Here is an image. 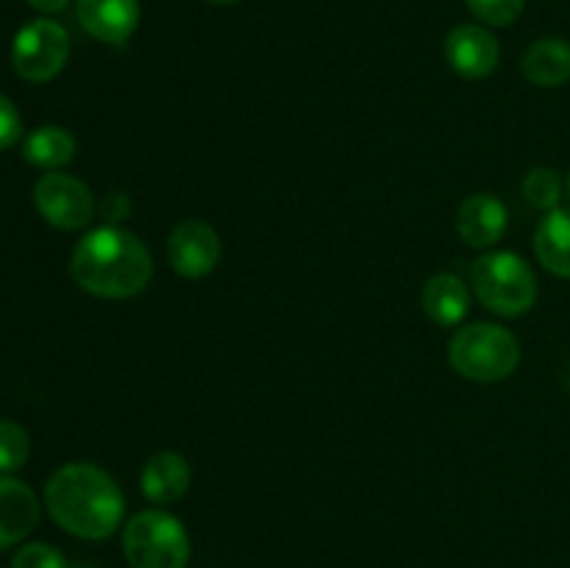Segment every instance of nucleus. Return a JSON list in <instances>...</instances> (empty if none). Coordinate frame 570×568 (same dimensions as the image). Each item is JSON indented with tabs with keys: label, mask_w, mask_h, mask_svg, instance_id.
<instances>
[{
	"label": "nucleus",
	"mask_w": 570,
	"mask_h": 568,
	"mask_svg": "<svg viewBox=\"0 0 570 568\" xmlns=\"http://www.w3.org/2000/svg\"><path fill=\"white\" fill-rule=\"evenodd\" d=\"M126 212H128V200L122 193H111L109 198L104 200V215L109 217V221H122Z\"/></svg>",
	"instance_id": "obj_23"
},
{
	"label": "nucleus",
	"mask_w": 570,
	"mask_h": 568,
	"mask_svg": "<svg viewBox=\"0 0 570 568\" xmlns=\"http://www.w3.org/2000/svg\"><path fill=\"white\" fill-rule=\"evenodd\" d=\"M83 31L106 45H122L139 22V0H76Z\"/></svg>",
	"instance_id": "obj_10"
},
{
	"label": "nucleus",
	"mask_w": 570,
	"mask_h": 568,
	"mask_svg": "<svg viewBox=\"0 0 570 568\" xmlns=\"http://www.w3.org/2000/svg\"><path fill=\"white\" fill-rule=\"evenodd\" d=\"M521 70L534 87H562L570 81V42L560 37H546L529 45Z\"/></svg>",
	"instance_id": "obj_15"
},
{
	"label": "nucleus",
	"mask_w": 570,
	"mask_h": 568,
	"mask_svg": "<svg viewBox=\"0 0 570 568\" xmlns=\"http://www.w3.org/2000/svg\"><path fill=\"white\" fill-rule=\"evenodd\" d=\"M562 178L560 173L551 170V167H534V170L527 173L523 178V198L527 204H532L534 209L551 212L557 209L562 198Z\"/></svg>",
	"instance_id": "obj_18"
},
{
	"label": "nucleus",
	"mask_w": 570,
	"mask_h": 568,
	"mask_svg": "<svg viewBox=\"0 0 570 568\" xmlns=\"http://www.w3.org/2000/svg\"><path fill=\"white\" fill-rule=\"evenodd\" d=\"M28 3H31L37 11H42V14H59V11L67 9L70 0H28Z\"/></svg>",
	"instance_id": "obj_24"
},
{
	"label": "nucleus",
	"mask_w": 570,
	"mask_h": 568,
	"mask_svg": "<svg viewBox=\"0 0 570 568\" xmlns=\"http://www.w3.org/2000/svg\"><path fill=\"white\" fill-rule=\"evenodd\" d=\"M193 482V468L187 457L176 451H159L142 468V493L154 505H173L181 499Z\"/></svg>",
	"instance_id": "obj_13"
},
{
	"label": "nucleus",
	"mask_w": 570,
	"mask_h": 568,
	"mask_svg": "<svg viewBox=\"0 0 570 568\" xmlns=\"http://www.w3.org/2000/svg\"><path fill=\"white\" fill-rule=\"evenodd\" d=\"M540 265L560 278H570V209H551L534 232Z\"/></svg>",
	"instance_id": "obj_16"
},
{
	"label": "nucleus",
	"mask_w": 570,
	"mask_h": 568,
	"mask_svg": "<svg viewBox=\"0 0 570 568\" xmlns=\"http://www.w3.org/2000/svg\"><path fill=\"white\" fill-rule=\"evenodd\" d=\"M22 156L39 170H59L76 156V137L61 126H39L22 143Z\"/></svg>",
	"instance_id": "obj_17"
},
{
	"label": "nucleus",
	"mask_w": 570,
	"mask_h": 568,
	"mask_svg": "<svg viewBox=\"0 0 570 568\" xmlns=\"http://www.w3.org/2000/svg\"><path fill=\"white\" fill-rule=\"evenodd\" d=\"M223 256L220 237L215 228L198 217L178 223L167 239V259L170 267L184 278H204L217 267Z\"/></svg>",
	"instance_id": "obj_8"
},
{
	"label": "nucleus",
	"mask_w": 570,
	"mask_h": 568,
	"mask_svg": "<svg viewBox=\"0 0 570 568\" xmlns=\"http://www.w3.org/2000/svg\"><path fill=\"white\" fill-rule=\"evenodd\" d=\"M22 137V117L6 95H0V150H9L11 145L20 143Z\"/></svg>",
	"instance_id": "obj_22"
},
{
	"label": "nucleus",
	"mask_w": 570,
	"mask_h": 568,
	"mask_svg": "<svg viewBox=\"0 0 570 568\" xmlns=\"http://www.w3.org/2000/svg\"><path fill=\"white\" fill-rule=\"evenodd\" d=\"M39 501L26 482L0 477V551L11 549L37 529Z\"/></svg>",
	"instance_id": "obj_12"
},
{
	"label": "nucleus",
	"mask_w": 570,
	"mask_h": 568,
	"mask_svg": "<svg viewBox=\"0 0 570 568\" xmlns=\"http://www.w3.org/2000/svg\"><path fill=\"white\" fill-rule=\"evenodd\" d=\"M78 568H87V566H78Z\"/></svg>",
	"instance_id": "obj_27"
},
{
	"label": "nucleus",
	"mask_w": 570,
	"mask_h": 568,
	"mask_svg": "<svg viewBox=\"0 0 570 568\" xmlns=\"http://www.w3.org/2000/svg\"><path fill=\"white\" fill-rule=\"evenodd\" d=\"M566 195H568V200H570V173H568V182H566Z\"/></svg>",
	"instance_id": "obj_26"
},
{
	"label": "nucleus",
	"mask_w": 570,
	"mask_h": 568,
	"mask_svg": "<svg viewBox=\"0 0 570 568\" xmlns=\"http://www.w3.org/2000/svg\"><path fill=\"white\" fill-rule=\"evenodd\" d=\"M45 507L65 532L104 540L120 529L126 499L115 479L92 462H67L45 484Z\"/></svg>",
	"instance_id": "obj_1"
},
{
	"label": "nucleus",
	"mask_w": 570,
	"mask_h": 568,
	"mask_svg": "<svg viewBox=\"0 0 570 568\" xmlns=\"http://www.w3.org/2000/svg\"><path fill=\"white\" fill-rule=\"evenodd\" d=\"M456 232L471 248H490L507 232V206L490 193L471 195L456 212Z\"/></svg>",
	"instance_id": "obj_11"
},
{
	"label": "nucleus",
	"mask_w": 570,
	"mask_h": 568,
	"mask_svg": "<svg viewBox=\"0 0 570 568\" xmlns=\"http://www.w3.org/2000/svg\"><path fill=\"white\" fill-rule=\"evenodd\" d=\"M31 454V438L11 418H0V473L20 471Z\"/></svg>",
	"instance_id": "obj_19"
},
{
	"label": "nucleus",
	"mask_w": 570,
	"mask_h": 568,
	"mask_svg": "<svg viewBox=\"0 0 570 568\" xmlns=\"http://www.w3.org/2000/svg\"><path fill=\"white\" fill-rule=\"evenodd\" d=\"M33 206L45 223L61 228V232L83 228L95 215V198L87 184L59 170L45 173L33 184Z\"/></svg>",
	"instance_id": "obj_7"
},
{
	"label": "nucleus",
	"mask_w": 570,
	"mask_h": 568,
	"mask_svg": "<svg viewBox=\"0 0 570 568\" xmlns=\"http://www.w3.org/2000/svg\"><path fill=\"white\" fill-rule=\"evenodd\" d=\"M209 3H217V6H232V3H239V0H209Z\"/></svg>",
	"instance_id": "obj_25"
},
{
	"label": "nucleus",
	"mask_w": 570,
	"mask_h": 568,
	"mask_svg": "<svg viewBox=\"0 0 570 568\" xmlns=\"http://www.w3.org/2000/svg\"><path fill=\"white\" fill-rule=\"evenodd\" d=\"M122 555L131 568H187L193 543L176 516L142 510L122 527Z\"/></svg>",
	"instance_id": "obj_5"
},
{
	"label": "nucleus",
	"mask_w": 570,
	"mask_h": 568,
	"mask_svg": "<svg viewBox=\"0 0 570 568\" xmlns=\"http://www.w3.org/2000/svg\"><path fill=\"white\" fill-rule=\"evenodd\" d=\"M471 284L479 301L501 317H521L538 301V278L523 256L493 251L473 262Z\"/></svg>",
	"instance_id": "obj_4"
},
{
	"label": "nucleus",
	"mask_w": 570,
	"mask_h": 568,
	"mask_svg": "<svg viewBox=\"0 0 570 568\" xmlns=\"http://www.w3.org/2000/svg\"><path fill=\"white\" fill-rule=\"evenodd\" d=\"M421 306L438 326H460L471 310V293L456 273H434L423 284Z\"/></svg>",
	"instance_id": "obj_14"
},
{
	"label": "nucleus",
	"mask_w": 570,
	"mask_h": 568,
	"mask_svg": "<svg viewBox=\"0 0 570 568\" xmlns=\"http://www.w3.org/2000/svg\"><path fill=\"white\" fill-rule=\"evenodd\" d=\"M70 59V37L56 20H31L11 42V67L28 84H45L59 76Z\"/></svg>",
	"instance_id": "obj_6"
},
{
	"label": "nucleus",
	"mask_w": 570,
	"mask_h": 568,
	"mask_svg": "<svg viewBox=\"0 0 570 568\" xmlns=\"http://www.w3.org/2000/svg\"><path fill=\"white\" fill-rule=\"evenodd\" d=\"M473 17H479L488 26H510L521 17L527 0H465Z\"/></svg>",
	"instance_id": "obj_20"
},
{
	"label": "nucleus",
	"mask_w": 570,
	"mask_h": 568,
	"mask_svg": "<svg viewBox=\"0 0 570 568\" xmlns=\"http://www.w3.org/2000/svg\"><path fill=\"white\" fill-rule=\"evenodd\" d=\"M449 360L460 376L493 384L512 376L521 362V343L499 323H471L456 329L449 343Z\"/></svg>",
	"instance_id": "obj_3"
},
{
	"label": "nucleus",
	"mask_w": 570,
	"mask_h": 568,
	"mask_svg": "<svg viewBox=\"0 0 570 568\" xmlns=\"http://www.w3.org/2000/svg\"><path fill=\"white\" fill-rule=\"evenodd\" d=\"M445 61L456 76L468 81L493 76L501 61V45L488 28L482 26H456L445 37Z\"/></svg>",
	"instance_id": "obj_9"
},
{
	"label": "nucleus",
	"mask_w": 570,
	"mask_h": 568,
	"mask_svg": "<svg viewBox=\"0 0 570 568\" xmlns=\"http://www.w3.org/2000/svg\"><path fill=\"white\" fill-rule=\"evenodd\" d=\"M11 568H67V560L56 546L26 543L11 557Z\"/></svg>",
	"instance_id": "obj_21"
},
{
	"label": "nucleus",
	"mask_w": 570,
	"mask_h": 568,
	"mask_svg": "<svg viewBox=\"0 0 570 568\" xmlns=\"http://www.w3.org/2000/svg\"><path fill=\"white\" fill-rule=\"evenodd\" d=\"M70 276L98 298H134L148 287L154 262L137 234L120 226L92 228L78 239L70 256Z\"/></svg>",
	"instance_id": "obj_2"
}]
</instances>
